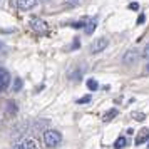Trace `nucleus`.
<instances>
[{"instance_id":"f257e3e1","label":"nucleus","mask_w":149,"mask_h":149,"mask_svg":"<svg viewBox=\"0 0 149 149\" xmlns=\"http://www.w3.org/2000/svg\"><path fill=\"white\" fill-rule=\"evenodd\" d=\"M62 141V136L59 131H54V129H49L44 132V142H45V146L47 148H55V146H59V142Z\"/></svg>"},{"instance_id":"f03ea898","label":"nucleus","mask_w":149,"mask_h":149,"mask_svg":"<svg viewBox=\"0 0 149 149\" xmlns=\"http://www.w3.org/2000/svg\"><path fill=\"white\" fill-rule=\"evenodd\" d=\"M29 25H30V29H32L34 32H37V34H45V32H47V24L44 20H40V19H37V17L30 19V20H29Z\"/></svg>"},{"instance_id":"7ed1b4c3","label":"nucleus","mask_w":149,"mask_h":149,"mask_svg":"<svg viewBox=\"0 0 149 149\" xmlns=\"http://www.w3.org/2000/svg\"><path fill=\"white\" fill-rule=\"evenodd\" d=\"M107 45H109V40L106 39V37L95 39V40L92 42V45H91V52H92V54H99V52H102Z\"/></svg>"},{"instance_id":"20e7f679","label":"nucleus","mask_w":149,"mask_h":149,"mask_svg":"<svg viewBox=\"0 0 149 149\" xmlns=\"http://www.w3.org/2000/svg\"><path fill=\"white\" fill-rule=\"evenodd\" d=\"M137 61H139V52L134 50V49L127 50V52L124 54V57H122V62H124L126 65H132V64H136Z\"/></svg>"},{"instance_id":"39448f33","label":"nucleus","mask_w":149,"mask_h":149,"mask_svg":"<svg viewBox=\"0 0 149 149\" xmlns=\"http://www.w3.org/2000/svg\"><path fill=\"white\" fill-rule=\"evenodd\" d=\"M8 84H10V75H8V72L5 69L0 67V92L5 91L8 87Z\"/></svg>"},{"instance_id":"423d86ee","label":"nucleus","mask_w":149,"mask_h":149,"mask_svg":"<svg viewBox=\"0 0 149 149\" xmlns=\"http://www.w3.org/2000/svg\"><path fill=\"white\" fill-rule=\"evenodd\" d=\"M27 127H29L27 122H20V126H17V127L14 129V132H12V139H14V141L20 139L22 136L27 132Z\"/></svg>"},{"instance_id":"0eeeda50","label":"nucleus","mask_w":149,"mask_h":149,"mask_svg":"<svg viewBox=\"0 0 149 149\" xmlns=\"http://www.w3.org/2000/svg\"><path fill=\"white\" fill-rule=\"evenodd\" d=\"M39 0H17V7L20 10H32Z\"/></svg>"},{"instance_id":"6e6552de","label":"nucleus","mask_w":149,"mask_h":149,"mask_svg":"<svg viewBox=\"0 0 149 149\" xmlns=\"http://www.w3.org/2000/svg\"><path fill=\"white\" fill-rule=\"evenodd\" d=\"M148 141H149V129L144 127L139 131V134L136 136V146H141V144H144Z\"/></svg>"},{"instance_id":"1a4fd4ad","label":"nucleus","mask_w":149,"mask_h":149,"mask_svg":"<svg viewBox=\"0 0 149 149\" xmlns=\"http://www.w3.org/2000/svg\"><path fill=\"white\" fill-rule=\"evenodd\" d=\"M97 22H99V19H97V17H92L89 22H86V29H84V30H86V34L91 35L92 32H94L95 27H97Z\"/></svg>"},{"instance_id":"9d476101","label":"nucleus","mask_w":149,"mask_h":149,"mask_svg":"<svg viewBox=\"0 0 149 149\" xmlns=\"http://www.w3.org/2000/svg\"><path fill=\"white\" fill-rule=\"evenodd\" d=\"M116 116H117V109H109L107 112L102 116V121H104V122H109V121H112Z\"/></svg>"},{"instance_id":"9b49d317","label":"nucleus","mask_w":149,"mask_h":149,"mask_svg":"<svg viewBox=\"0 0 149 149\" xmlns=\"http://www.w3.org/2000/svg\"><path fill=\"white\" fill-rule=\"evenodd\" d=\"M127 146V139L124 137V136H121V137H117L114 142V148L116 149H122V148H126Z\"/></svg>"},{"instance_id":"f8f14e48","label":"nucleus","mask_w":149,"mask_h":149,"mask_svg":"<svg viewBox=\"0 0 149 149\" xmlns=\"http://www.w3.org/2000/svg\"><path fill=\"white\" fill-rule=\"evenodd\" d=\"M87 87L91 91H95V89H99V84H97L95 79H87Z\"/></svg>"},{"instance_id":"ddd939ff","label":"nucleus","mask_w":149,"mask_h":149,"mask_svg":"<svg viewBox=\"0 0 149 149\" xmlns=\"http://www.w3.org/2000/svg\"><path fill=\"white\" fill-rule=\"evenodd\" d=\"M24 144L27 146V149H37V142H35L34 139H27Z\"/></svg>"},{"instance_id":"4468645a","label":"nucleus","mask_w":149,"mask_h":149,"mask_svg":"<svg viewBox=\"0 0 149 149\" xmlns=\"http://www.w3.org/2000/svg\"><path fill=\"white\" fill-rule=\"evenodd\" d=\"M132 117H134L136 121H144V119H146V114H144V112H132Z\"/></svg>"},{"instance_id":"2eb2a0df","label":"nucleus","mask_w":149,"mask_h":149,"mask_svg":"<svg viewBox=\"0 0 149 149\" xmlns=\"http://www.w3.org/2000/svg\"><path fill=\"white\" fill-rule=\"evenodd\" d=\"M141 57H144V59H149V42L146 44V47L142 49V54H141Z\"/></svg>"},{"instance_id":"dca6fc26","label":"nucleus","mask_w":149,"mask_h":149,"mask_svg":"<svg viewBox=\"0 0 149 149\" xmlns=\"http://www.w3.org/2000/svg\"><path fill=\"white\" fill-rule=\"evenodd\" d=\"M91 101V95H84V97H81V99H77V104H86V102Z\"/></svg>"},{"instance_id":"f3484780","label":"nucleus","mask_w":149,"mask_h":149,"mask_svg":"<svg viewBox=\"0 0 149 149\" xmlns=\"http://www.w3.org/2000/svg\"><path fill=\"white\" fill-rule=\"evenodd\" d=\"M22 87V81L20 79H15V86H14V91H19Z\"/></svg>"},{"instance_id":"a211bd4d","label":"nucleus","mask_w":149,"mask_h":149,"mask_svg":"<svg viewBox=\"0 0 149 149\" xmlns=\"http://www.w3.org/2000/svg\"><path fill=\"white\" fill-rule=\"evenodd\" d=\"M79 2H81V0H65V5H72V7H74V5L79 3Z\"/></svg>"},{"instance_id":"6ab92c4d","label":"nucleus","mask_w":149,"mask_h":149,"mask_svg":"<svg viewBox=\"0 0 149 149\" xmlns=\"http://www.w3.org/2000/svg\"><path fill=\"white\" fill-rule=\"evenodd\" d=\"M8 112H10V114H14L15 112V104L14 102H8Z\"/></svg>"},{"instance_id":"aec40b11","label":"nucleus","mask_w":149,"mask_h":149,"mask_svg":"<svg viewBox=\"0 0 149 149\" xmlns=\"http://www.w3.org/2000/svg\"><path fill=\"white\" fill-rule=\"evenodd\" d=\"M129 8H131V10H137V8H139V3L132 2V3H129Z\"/></svg>"},{"instance_id":"412c9836","label":"nucleus","mask_w":149,"mask_h":149,"mask_svg":"<svg viewBox=\"0 0 149 149\" xmlns=\"http://www.w3.org/2000/svg\"><path fill=\"white\" fill-rule=\"evenodd\" d=\"M14 149H27V146L25 144H17V146H14Z\"/></svg>"},{"instance_id":"4be33fe9","label":"nucleus","mask_w":149,"mask_h":149,"mask_svg":"<svg viewBox=\"0 0 149 149\" xmlns=\"http://www.w3.org/2000/svg\"><path fill=\"white\" fill-rule=\"evenodd\" d=\"M144 20H146V17H144V15H139V19H137V24H142Z\"/></svg>"},{"instance_id":"5701e85b","label":"nucleus","mask_w":149,"mask_h":149,"mask_svg":"<svg viewBox=\"0 0 149 149\" xmlns=\"http://www.w3.org/2000/svg\"><path fill=\"white\" fill-rule=\"evenodd\" d=\"M39 2H42V3H47V2H50V0H39Z\"/></svg>"},{"instance_id":"b1692460","label":"nucleus","mask_w":149,"mask_h":149,"mask_svg":"<svg viewBox=\"0 0 149 149\" xmlns=\"http://www.w3.org/2000/svg\"><path fill=\"white\" fill-rule=\"evenodd\" d=\"M3 49H5V47H3V45H2V44H0V52H2V50H3Z\"/></svg>"},{"instance_id":"393cba45","label":"nucleus","mask_w":149,"mask_h":149,"mask_svg":"<svg viewBox=\"0 0 149 149\" xmlns=\"http://www.w3.org/2000/svg\"><path fill=\"white\" fill-rule=\"evenodd\" d=\"M146 70H148V72H149V64H148V65H146Z\"/></svg>"},{"instance_id":"a878e982","label":"nucleus","mask_w":149,"mask_h":149,"mask_svg":"<svg viewBox=\"0 0 149 149\" xmlns=\"http://www.w3.org/2000/svg\"><path fill=\"white\" fill-rule=\"evenodd\" d=\"M0 2H2V0H0Z\"/></svg>"}]
</instances>
